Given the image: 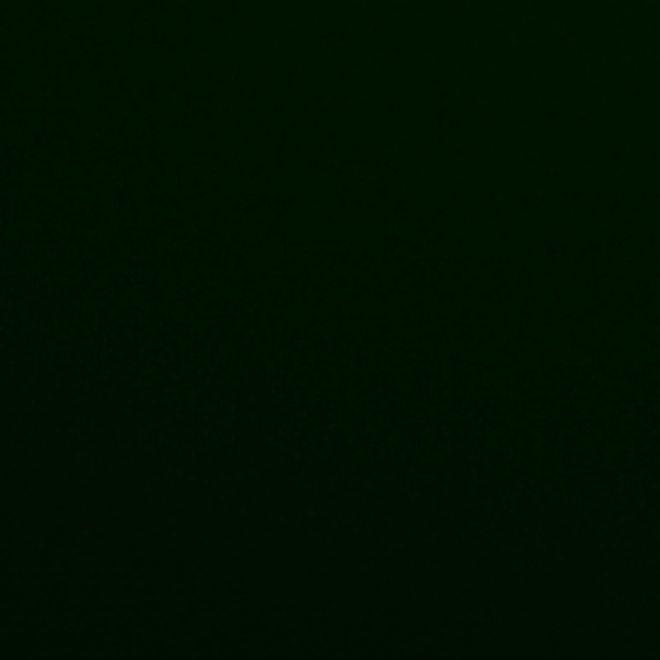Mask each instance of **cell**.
Here are the masks:
<instances>
[]
</instances>
